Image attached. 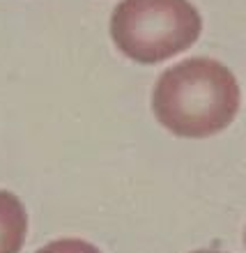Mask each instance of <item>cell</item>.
Wrapping results in <instances>:
<instances>
[{"label":"cell","mask_w":246,"mask_h":253,"mask_svg":"<svg viewBox=\"0 0 246 253\" xmlns=\"http://www.w3.org/2000/svg\"><path fill=\"white\" fill-rule=\"evenodd\" d=\"M154 115L182 138H207L226 129L240 108V85L223 62L189 58L159 76Z\"/></svg>","instance_id":"obj_1"},{"label":"cell","mask_w":246,"mask_h":253,"mask_svg":"<svg viewBox=\"0 0 246 253\" xmlns=\"http://www.w3.org/2000/svg\"><path fill=\"white\" fill-rule=\"evenodd\" d=\"M200 12L189 0H122L111 16L115 46L140 65H157L196 44Z\"/></svg>","instance_id":"obj_2"},{"label":"cell","mask_w":246,"mask_h":253,"mask_svg":"<svg viewBox=\"0 0 246 253\" xmlns=\"http://www.w3.org/2000/svg\"><path fill=\"white\" fill-rule=\"evenodd\" d=\"M28 214L12 191H0V253H19L26 242Z\"/></svg>","instance_id":"obj_3"},{"label":"cell","mask_w":246,"mask_h":253,"mask_svg":"<svg viewBox=\"0 0 246 253\" xmlns=\"http://www.w3.org/2000/svg\"><path fill=\"white\" fill-rule=\"evenodd\" d=\"M37 253H101L97 247L87 244L83 240H55L40 249Z\"/></svg>","instance_id":"obj_4"},{"label":"cell","mask_w":246,"mask_h":253,"mask_svg":"<svg viewBox=\"0 0 246 253\" xmlns=\"http://www.w3.org/2000/svg\"><path fill=\"white\" fill-rule=\"evenodd\" d=\"M193 253H219V251H193Z\"/></svg>","instance_id":"obj_5"}]
</instances>
